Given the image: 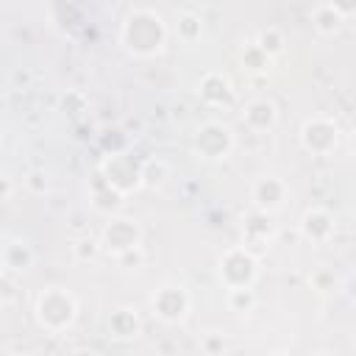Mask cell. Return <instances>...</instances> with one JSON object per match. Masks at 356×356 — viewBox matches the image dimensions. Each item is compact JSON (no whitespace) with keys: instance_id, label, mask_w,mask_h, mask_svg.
I'll return each mask as SVG.
<instances>
[{"instance_id":"obj_1","label":"cell","mask_w":356,"mask_h":356,"mask_svg":"<svg viewBox=\"0 0 356 356\" xmlns=\"http://www.w3.org/2000/svg\"><path fill=\"white\" fill-rule=\"evenodd\" d=\"M170 39L167 22L153 8H134L120 25V44L134 58H156Z\"/></svg>"},{"instance_id":"obj_2","label":"cell","mask_w":356,"mask_h":356,"mask_svg":"<svg viewBox=\"0 0 356 356\" xmlns=\"http://www.w3.org/2000/svg\"><path fill=\"white\" fill-rule=\"evenodd\" d=\"M33 317L47 334H67L78 317V298L67 286H44L36 295Z\"/></svg>"},{"instance_id":"obj_3","label":"cell","mask_w":356,"mask_h":356,"mask_svg":"<svg viewBox=\"0 0 356 356\" xmlns=\"http://www.w3.org/2000/svg\"><path fill=\"white\" fill-rule=\"evenodd\" d=\"M217 275H220L225 289L256 286V281H259V259L245 245H234L217 259Z\"/></svg>"},{"instance_id":"obj_4","label":"cell","mask_w":356,"mask_h":356,"mask_svg":"<svg viewBox=\"0 0 356 356\" xmlns=\"http://www.w3.org/2000/svg\"><path fill=\"white\" fill-rule=\"evenodd\" d=\"M234 147H236V136L231 125L220 120H206L192 134V150L206 161H222L234 153Z\"/></svg>"},{"instance_id":"obj_5","label":"cell","mask_w":356,"mask_h":356,"mask_svg":"<svg viewBox=\"0 0 356 356\" xmlns=\"http://www.w3.org/2000/svg\"><path fill=\"white\" fill-rule=\"evenodd\" d=\"M339 136H342V128L337 125L334 117L328 114H314L309 117L303 125H300V147L312 156H331L339 145Z\"/></svg>"},{"instance_id":"obj_6","label":"cell","mask_w":356,"mask_h":356,"mask_svg":"<svg viewBox=\"0 0 356 356\" xmlns=\"http://www.w3.org/2000/svg\"><path fill=\"white\" fill-rule=\"evenodd\" d=\"M97 172H100L120 195H125V197L142 186V161H136L128 150H125V153H108V156L100 161Z\"/></svg>"},{"instance_id":"obj_7","label":"cell","mask_w":356,"mask_h":356,"mask_svg":"<svg viewBox=\"0 0 356 356\" xmlns=\"http://www.w3.org/2000/svg\"><path fill=\"white\" fill-rule=\"evenodd\" d=\"M97 239H100L103 253H108V256H120L122 250L142 245V228H139V222H136L134 217H125V214H108V220H106L103 231L97 234Z\"/></svg>"},{"instance_id":"obj_8","label":"cell","mask_w":356,"mask_h":356,"mask_svg":"<svg viewBox=\"0 0 356 356\" xmlns=\"http://www.w3.org/2000/svg\"><path fill=\"white\" fill-rule=\"evenodd\" d=\"M189 292L181 284H161L153 295H150V309L153 314L164 323V325H178L186 320L189 314Z\"/></svg>"},{"instance_id":"obj_9","label":"cell","mask_w":356,"mask_h":356,"mask_svg":"<svg viewBox=\"0 0 356 356\" xmlns=\"http://www.w3.org/2000/svg\"><path fill=\"white\" fill-rule=\"evenodd\" d=\"M250 200H253V209L256 211H264V214H275L286 206L289 200V186L284 178L278 175H261L253 181L250 186Z\"/></svg>"},{"instance_id":"obj_10","label":"cell","mask_w":356,"mask_h":356,"mask_svg":"<svg viewBox=\"0 0 356 356\" xmlns=\"http://www.w3.org/2000/svg\"><path fill=\"white\" fill-rule=\"evenodd\" d=\"M334 228H337V225H334V214H331L328 209H323V206L306 209V211L300 214V222H298L300 236H303L306 242H312V245H325V242H331Z\"/></svg>"},{"instance_id":"obj_11","label":"cell","mask_w":356,"mask_h":356,"mask_svg":"<svg viewBox=\"0 0 356 356\" xmlns=\"http://www.w3.org/2000/svg\"><path fill=\"white\" fill-rule=\"evenodd\" d=\"M197 95H200V100H203L206 106H214V108L231 106V103H234V83H231L228 75L211 70V72H206V75L197 81Z\"/></svg>"},{"instance_id":"obj_12","label":"cell","mask_w":356,"mask_h":356,"mask_svg":"<svg viewBox=\"0 0 356 356\" xmlns=\"http://www.w3.org/2000/svg\"><path fill=\"white\" fill-rule=\"evenodd\" d=\"M242 122L248 131L253 134H264V131H273L275 122H278V106L267 97H253L245 103L242 108Z\"/></svg>"},{"instance_id":"obj_13","label":"cell","mask_w":356,"mask_h":356,"mask_svg":"<svg viewBox=\"0 0 356 356\" xmlns=\"http://www.w3.org/2000/svg\"><path fill=\"white\" fill-rule=\"evenodd\" d=\"M89 195H92V209L100 211V214H117V209L125 203V195H120L100 172L92 175V186H89Z\"/></svg>"},{"instance_id":"obj_14","label":"cell","mask_w":356,"mask_h":356,"mask_svg":"<svg viewBox=\"0 0 356 356\" xmlns=\"http://www.w3.org/2000/svg\"><path fill=\"white\" fill-rule=\"evenodd\" d=\"M270 242H273V222H270V214L253 209V214L248 217V222H245V228H242V245H245L248 250H253V248H264V245H270Z\"/></svg>"},{"instance_id":"obj_15","label":"cell","mask_w":356,"mask_h":356,"mask_svg":"<svg viewBox=\"0 0 356 356\" xmlns=\"http://www.w3.org/2000/svg\"><path fill=\"white\" fill-rule=\"evenodd\" d=\"M33 248L22 239H8L0 250V264L6 267V273H25L33 267Z\"/></svg>"},{"instance_id":"obj_16","label":"cell","mask_w":356,"mask_h":356,"mask_svg":"<svg viewBox=\"0 0 356 356\" xmlns=\"http://www.w3.org/2000/svg\"><path fill=\"white\" fill-rule=\"evenodd\" d=\"M108 331H111L117 339H134V337L142 331V320H139L136 309H131V306L114 309L111 317H108Z\"/></svg>"},{"instance_id":"obj_17","label":"cell","mask_w":356,"mask_h":356,"mask_svg":"<svg viewBox=\"0 0 356 356\" xmlns=\"http://www.w3.org/2000/svg\"><path fill=\"white\" fill-rule=\"evenodd\" d=\"M345 22H348V19H345L334 6H328V3H320V6L312 11V28H314L320 36H337Z\"/></svg>"},{"instance_id":"obj_18","label":"cell","mask_w":356,"mask_h":356,"mask_svg":"<svg viewBox=\"0 0 356 356\" xmlns=\"http://www.w3.org/2000/svg\"><path fill=\"white\" fill-rule=\"evenodd\" d=\"M172 178V164L161 156L156 159H145L142 161V186L147 189H161L167 181Z\"/></svg>"},{"instance_id":"obj_19","label":"cell","mask_w":356,"mask_h":356,"mask_svg":"<svg viewBox=\"0 0 356 356\" xmlns=\"http://www.w3.org/2000/svg\"><path fill=\"white\" fill-rule=\"evenodd\" d=\"M264 56H270L273 61L286 50V36H284V31L281 28H275V25H267V28H261L259 33H256V42H253Z\"/></svg>"},{"instance_id":"obj_20","label":"cell","mask_w":356,"mask_h":356,"mask_svg":"<svg viewBox=\"0 0 356 356\" xmlns=\"http://www.w3.org/2000/svg\"><path fill=\"white\" fill-rule=\"evenodd\" d=\"M70 250H72V259L81 261V264H89V261H95V259L103 253L100 239L92 236V234H81V236H75L72 245H70Z\"/></svg>"},{"instance_id":"obj_21","label":"cell","mask_w":356,"mask_h":356,"mask_svg":"<svg viewBox=\"0 0 356 356\" xmlns=\"http://www.w3.org/2000/svg\"><path fill=\"white\" fill-rule=\"evenodd\" d=\"M239 61H242V67H245L250 75H267V72H270V67H273V58H270V56H264L256 44H248V47L242 50Z\"/></svg>"},{"instance_id":"obj_22","label":"cell","mask_w":356,"mask_h":356,"mask_svg":"<svg viewBox=\"0 0 356 356\" xmlns=\"http://www.w3.org/2000/svg\"><path fill=\"white\" fill-rule=\"evenodd\" d=\"M225 303L234 314H248L256 306V292L253 286H239V289H225Z\"/></svg>"},{"instance_id":"obj_23","label":"cell","mask_w":356,"mask_h":356,"mask_svg":"<svg viewBox=\"0 0 356 356\" xmlns=\"http://www.w3.org/2000/svg\"><path fill=\"white\" fill-rule=\"evenodd\" d=\"M200 36H203V19L197 14H192V11H184L178 17V39L184 44H195Z\"/></svg>"},{"instance_id":"obj_24","label":"cell","mask_w":356,"mask_h":356,"mask_svg":"<svg viewBox=\"0 0 356 356\" xmlns=\"http://www.w3.org/2000/svg\"><path fill=\"white\" fill-rule=\"evenodd\" d=\"M25 189L36 197H44L50 192V181H47V172L44 170H28L25 172Z\"/></svg>"},{"instance_id":"obj_25","label":"cell","mask_w":356,"mask_h":356,"mask_svg":"<svg viewBox=\"0 0 356 356\" xmlns=\"http://www.w3.org/2000/svg\"><path fill=\"white\" fill-rule=\"evenodd\" d=\"M114 261H117L120 267H125V270H139V267L145 264V248H142V245L128 248V250H122L120 256H114Z\"/></svg>"},{"instance_id":"obj_26","label":"cell","mask_w":356,"mask_h":356,"mask_svg":"<svg viewBox=\"0 0 356 356\" xmlns=\"http://www.w3.org/2000/svg\"><path fill=\"white\" fill-rule=\"evenodd\" d=\"M61 108H64V114H70V117H81V114L86 111V97H83V92H67V95L61 97Z\"/></svg>"},{"instance_id":"obj_27","label":"cell","mask_w":356,"mask_h":356,"mask_svg":"<svg viewBox=\"0 0 356 356\" xmlns=\"http://www.w3.org/2000/svg\"><path fill=\"white\" fill-rule=\"evenodd\" d=\"M309 284H312V289H317V292H331V289L337 286V275H334L328 267H320V270L312 273Z\"/></svg>"},{"instance_id":"obj_28","label":"cell","mask_w":356,"mask_h":356,"mask_svg":"<svg viewBox=\"0 0 356 356\" xmlns=\"http://www.w3.org/2000/svg\"><path fill=\"white\" fill-rule=\"evenodd\" d=\"M200 350H203V353H209V356H220V353H225V350H228V342H225V337H222V334L211 331V334H206V337L200 339Z\"/></svg>"},{"instance_id":"obj_29","label":"cell","mask_w":356,"mask_h":356,"mask_svg":"<svg viewBox=\"0 0 356 356\" xmlns=\"http://www.w3.org/2000/svg\"><path fill=\"white\" fill-rule=\"evenodd\" d=\"M83 217H86V211H72V217H70V234H75V236L89 234V225H86V222H81Z\"/></svg>"},{"instance_id":"obj_30","label":"cell","mask_w":356,"mask_h":356,"mask_svg":"<svg viewBox=\"0 0 356 356\" xmlns=\"http://www.w3.org/2000/svg\"><path fill=\"white\" fill-rule=\"evenodd\" d=\"M323 3L334 6L345 19H350V17H353V11H356V0H323Z\"/></svg>"},{"instance_id":"obj_31","label":"cell","mask_w":356,"mask_h":356,"mask_svg":"<svg viewBox=\"0 0 356 356\" xmlns=\"http://www.w3.org/2000/svg\"><path fill=\"white\" fill-rule=\"evenodd\" d=\"M14 195V181L8 175H0V200H8Z\"/></svg>"},{"instance_id":"obj_32","label":"cell","mask_w":356,"mask_h":356,"mask_svg":"<svg viewBox=\"0 0 356 356\" xmlns=\"http://www.w3.org/2000/svg\"><path fill=\"white\" fill-rule=\"evenodd\" d=\"M6 286H8V284H6V267H0V295H3Z\"/></svg>"},{"instance_id":"obj_33","label":"cell","mask_w":356,"mask_h":356,"mask_svg":"<svg viewBox=\"0 0 356 356\" xmlns=\"http://www.w3.org/2000/svg\"><path fill=\"white\" fill-rule=\"evenodd\" d=\"M0 153H3V134H0Z\"/></svg>"}]
</instances>
